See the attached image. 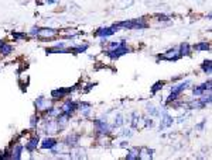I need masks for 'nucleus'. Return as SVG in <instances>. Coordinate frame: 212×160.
Segmentation results:
<instances>
[{
  "instance_id": "obj_3",
  "label": "nucleus",
  "mask_w": 212,
  "mask_h": 160,
  "mask_svg": "<svg viewBox=\"0 0 212 160\" xmlns=\"http://www.w3.org/2000/svg\"><path fill=\"white\" fill-rule=\"evenodd\" d=\"M181 56V54L178 52V49H170V51H167L166 54H163L160 58H163V59H168V61H175V59H178V58Z\"/></svg>"
},
{
  "instance_id": "obj_17",
  "label": "nucleus",
  "mask_w": 212,
  "mask_h": 160,
  "mask_svg": "<svg viewBox=\"0 0 212 160\" xmlns=\"http://www.w3.org/2000/svg\"><path fill=\"white\" fill-rule=\"evenodd\" d=\"M209 49V44L206 42H201L198 45H195V51H208Z\"/></svg>"
},
{
  "instance_id": "obj_5",
  "label": "nucleus",
  "mask_w": 212,
  "mask_h": 160,
  "mask_svg": "<svg viewBox=\"0 0 212 160\" xmlns=\"http://www.w3.org/2000/svg\"><path fill=\"white\" fill-rule=\"evenodd\" d=\"M95 127H96V131L99 133H109L111 132V127L105 121H95Z\"/></svg>"
},
{
  "instance_id": "obj_16",
  "label": "nucleus",
  "mask_w": 212,
  "mask_h": 160,
  "mask_svg": "<svg viewBox=\"0 0 212 160\" xmlns=\"http://www.w3.org/2000/svg\"><path fill=\"white\" fill-rule=\"evenodd\" d=\"M37 143H38V138H34V139H31L30 142L27 143V149H28V150H30V152H33L34 149L37 148Z\"/></svg>"
},
{
  "instance_id": "obj_19",
  "label": "nucleus",
  "mask_w": 212,
  "mask_h": 160,
  "mask_svg": "<svg viewBox=\"0 0 212 160\" xmlns=\"http://www.w3.org/2000/svg\"><path fill=\"white\" fill-rule=\"evenodd\" d=\"M12 46L10 45H6V44H3V45L0 46V52H2V54H4V55H7V54H10V52H12Z\"/></svg>"
},
{
  "instance_id": "obj_21",
  "label": "nucleus",
  "mask_w": 212,
  "mask_h": 160,
  "mask_svg": "<svg viewBox=\"0 0 212 160\" xmlns=\"http://www.w3.org/2000/svg\"><path fill=\"white\" fill-rule=\"evenodd\" d=\"M86 48H88V44H85V45H79V46H77V48H74L72 51L74 52H83V51H86Z\"/></svg>"
},
{
  "instance_id": "obj_11",
  "label": "nucleus",
  "mask_w": 212,
  "mask_h": 160,
  "mask_svg": "<svg viewBox=\"0 0 212 160\" xmlns=\"http://www.w3.org/2000/svg\"><path fill=\"white\" fill-rule=\"evenodd\" d=\"M78 139H79V136L78 135H75V133H72V135H69L67 138V141H65V145L67 146H77L78 145Z\"/></svg>"
},
{
  "instance_id": "obj_12",
  "label": "nucleus",
  "mask_w": 212,
  "mask_h": 160,
  "mask_svg": "<svg viewBox=\"0 0 212 160\" xmlns=\"http://www.w3.org/2000/svg\"><path fill=\"white\" fill-rule=\"evenodd\" d=\"M153 150L150 149H140L139 150V159H151L153 157Z\"/></svg>"
},
{
  "instance_id": "obj_7",
  "label": "nucleus",
  "mask_w": 212,
  "mask_h": 160,
  "mask_svg": "<svg viewBox=\"0 0 212 160\" xmlns=\"http://www.w3.org/2000/svg\"><path fill=\"white\" fill-rule=\"evenodd\" d=\"M117 28H119V27H116V25H113V27H111V28H101V30L96 32V35H99V37H109V35H112V34L116 32Z\"/></svg>"
},
{
  "instance_id": "obj_24",
  "label": "nucleus",
  "mask_w": 212,
  "mask_h": 160,
  "mask_svg": "<svg viewBox=\"0 0 212 160\" xmlns=\"http://www.w3.org/2000/svg\"><path fill=\"white\" fill-rule=\"evenodd\" d=\"M38 31H40V28L38 27H33V30H31V35H38Z\"/></svg>"
},
{
  "instance_id": "obj_9",
  "label": "nucleus",
  "mask_w": 212,
  "mask_h": 160,
  "mask_svg": "<svg viewBox=\"0 0 212 160\" xmlns=\"http://www.w3.org/2000/svg\"><path fill=\"white\" fill-rule=\"evenodd\" d=\"M57 141L55 139H52V138H45L43 141V143H41V148L43 149H52V148H55L57 146Z\"/></svg>"
},
{
  "instance_id": "obj_22",
  "label": "nucleus",
  "mask_w": 212,
  "mask_h": 160,
  "mask_svg": "<svg viewBox=\"0 0 212 160\" xmlns=\"http://www.w3.org/2000/svg\"><path fill=\"white\" fill-rule=\"evenodd\" d=\"M123 124V119H122V115H117L116 118H115V125L116 127H120V125Z\"/></svg>"
},
{
  "instance_id": "obj_26",
  "label": "nucleus",
  "mask_w": 212,
  "mask_h": 160,
  "mask_svg": "<svg viewBox=\"0 0 212 160\" xmlns=\"http://www.w3.org/2000/svg\"><path fill=\"white\" fill-rule=\"evenodd\" d=\"M55 0H47V3H54Z\"/></svg>"
},
{
  "instance_id": "obj_13",
  "label": "nucleus",
  "mask_w": 212,
  "mask_h": 160,
  "mask_svg": "<svg viewBox=\"0 0 212 160\" xmlns=\"http://www.w3.org/2000/svg\"><path fill=\"white\" fill-rule=\"evenodd\" d=\"M21 150H23L21 145H16L12 150V154H10L12 159H20V157H21Z\"/></svg>"
},
{
  "instance_id": "obj_8",
  "label": "nucleus",
  "mask_w": 212,
  "mask_h": 160,
  "mask_svg": "<svg viewBox=\"0 0 212 160\" xmlns=\"http://www.w3.org/2000/svg\"><path fill=\"white\" fill-rule=\"evenodd\" d=\"M190 84V82H184V83H180V84H175V86H172L171 87V93H174V94H177V96H180L181 94V91H184L185 90V87Z\"/></svg>"
},
{
  "instance_id": "obj_1",
  "label": "nucleus",
  "mask_w": 212,
  "mask_h": 160,
  "mask_svg": "<svg viewBox=\"0 0 212 160\" xmlns=\"http://www.w3.org/2000/svg\"><path fill=\"white\" fill-rule=\"evenodd\" d=\"M127 52H129V48L126 46V42H125V41H122V42H119V45H117L116 48H113V49H111V51H109V56H111L112 59H117L119 56L127 54Z\"/></svg>"
},
{
  "instance_id": "obj_27",
  "label": "nucleus",
  "mask_w": 212,
  "mask_h": 160,
  "mask_svg": "<svg viewBox=\"0 0 212 160\" xmlns=\"http://www.w3.org/2000/svg\"><path fill=\"white\" fill-rule=\"evenodd\" d=\"M3 44H4V42H3V41H0V46H2V45H3Z\"/></svg>"
},
{
  "instance_id": "obj_4",
  "label": "nucleus",
  "mask_w": 212,
  "mask_h": 160,
  "mask_svg": "<svg viewBox=\"0 0 212 160\" xmlns=\"http://www.w3.org/2000/svg\"><path fill=\"white\" fill-rule=\"evenodd\" d=\"M35 107L38 110H49L51 108V101L44 97H40L38 100H35Z\"/></svg>"
},
{
  "instance_id": "obj_2",
  "label": "nucleus",
  "mask_w": 212,
  "mask_h": 160,
  "mask_svg": "<svg viewBox=\"0 0 212 160\" xmlns=\"http://www.w3.org/2000/svg\"><path fill=\"white\" fill-rule=\"evenodd\" d=\"M59 129V125L57 121H52V119H47V124H45V132L48 135H54L57 133Z\"/></svg>"
},
{
  "instance_id": "obj_25",
  "label": "nucleus",
  "mask_w": 212,
  "mask_h": 160,
  "mask_svg": "<svg viewBox=\"0 0 212 160\" xmlns=\"http://www.w3.org/2000/svg\"><path fill=\"white\" fill-rule=\"evenodd\" d=\"M38 121V118H35V115L34 117H31V127H35V122Z\"/></svg>"
},
{
  "instance_id": "obj_10",
  "label": "nucleus",
  "mask_w": 212,
  "mask_h": 160,
  "mask_svg": "<svg viewBox=\"0 0 212 160\" xmlns=\"http://www.w3.org/2000/svg\"><path fill=\"white\" fill-rule=\"evenodd\" d=\"M75 108H77V104H75V103H71V101H68V103H65L64 106H62L61 111L65 112V114H72Z\"/></svg>"
},
{
  "instance_id": "obj_14",
  "label": "nucleus",
  "mask_w": 212,
  "mask_h": 160,
  "mask_svg": "<svg viewBox=\"0 0 212 160\" xmlns=\"http://www.w3.org/2000/svg\"><path fill=\"white\" fill-rule=\"evenodd\" d=\"M68 91H69V90H64V89H62V90H54V91L51 93V96L54 97L55 100H58V98H62V97H64L65 94L68 93Z\"/></svg>"
},
{
  "instance_id": "obj_18",
  "label": "nucleus",
  "mask_w": 212,
  "mask_h": 160,
  "mask_svg": "<svg viewBox=\"0 0 212 160\" xmlns=\"http://www.w3.org/2000/svg\"><path fill=\"white\" fill-rule=\"evenodd\" d=\"M202 70L205 73H208V75H211V70H212V66H211V61H206V62H204V65H202Z\"/></svg>"
},
{
  "instance_id": "obj_23",
  "label": "nucleus",
  "mask_w": 212,
  "mask_h": 160,
  "mask_svg": "<svg viewBox=\"0 0 212 160\" xmlns=\"http://www.w3.org/2000/svg\"><path fill=\"white\" fill-rule=\"evenodd\" d=\"M163 84H164L163 82H158V83H156V84H154V87H153V90H151V91H153V93H156V91L158 90V89H161V87H163Z\"/></svg>"
},
{
  "instance_id": "obj_6",
  "label": "nucleus",
  "mask_w": 212,
  "mask_h": 160,
  "mask_svg": "<svg viewBox=\"0 0 212 160\" xmlns=\"http://www.w3.org/2000/svg\"><path fill=\"white\" fill-rule=\"evenodd\" d=\"M55 34H57V30H54V28H40L37 37H41V38H51V37H54Z\"/></svg>"
},
{
  "instance_id": "obj_20",
  "label": "nucleus",
  "mask_w": 212,
  "mask_h": 160,
  "mask_svg": "<svg viewBox=\"0 0 212 160\" xmlns=\"http://www.w3.org/2000/svg\"><path fill=\"white\" fill-rule=\"evenodd\" d=\"M180 54L181 55H188L190 54V46H188V44H182L181 48H180Z\"/></svg>"
},
{
  "instance_id": "obj_15",
  "label": "nucleus",
  "mask_w": 212,
  "mask_h": 160,
  "mask_svg": "<svg viewBox=\"0 0 212 160\" xmlns=\"http://www.w3.org/2000/svg\"><path fill=\"white\" fill-rule=\"evenodd\" d=\"M127 160H136L139 159V149H132V150L129 152V154L126 156Z\"/></svg>"
}]
</instances>
